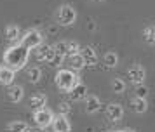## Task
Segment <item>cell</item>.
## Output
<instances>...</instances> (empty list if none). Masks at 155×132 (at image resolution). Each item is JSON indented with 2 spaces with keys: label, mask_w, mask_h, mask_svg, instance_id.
I'll return each mask as SVG.
<instances>
[{
  "label": "cell",
  "mask_w": 155,
  "mask_h": 132,
  "mask_svg": "<svg viewBox=\"0 0 155 132\" xmlns=\"http://www.w3.org/2000/svg\"><path fill=\"white\" fill-rule=\"evenodd\" d=\"M42 42H44V37L38 30H28L23 37H19V43H23V45L26 49H30V50H31V49H37Z\"/></svg>",
  "instance_id": "3"
},
{
  "label": "cell",
  "mask_w": 155,
  "mask_h": 132,
  "mask_svg": "<svg viewBox=\"0 0 155 132\" xmlns=\"http://www.w3.org/2000/svg\"><path fill=\"white\" fill-rule=\"evenodd\" d=\"M45 101H47V97L44 96V94H35V96L30 97V106L35 108V110H38V108L45 106Z\"/></svg>",
  "instance_id": "18"
},
{
  "label": "cell",
  "mask_w": 155,
  "mask_h": 132,
  "mask_svg": "<svg viewBox=\"0 0 155 132\" xmlns=\"http://www.w3.org/2000/svg\"><path fill=\"white\" fill-rule=\"evenodd\" d=\"M112 89H113V92L122 94V92L126 90V82H124V80H120V78H113V80H112Z\"/></svg>",
  "instance_id": "24"
},
{
  "label": "cell",
  "mask_w": 155,
  "mask_h": 132,
  "mask_svg": "<svg viewBox=\"0 0 155 132\" xmlns=\"http://www.w3.org/2000/svg\"><path fill=\"white\" fill-rule=\"evenodd\" d=\"M84 101H85V111H87V113H96V111L101 110V101H99V97L92 96V94H87Z\"/></svg>",
  "instance_id": "11"
},
{
  "label": "cell",
  "mask_w": 155,
  "mask_h": 132,
  "mask_svg": "<svg viewBox=\"0 0 155 132\" xmlns=\"http://www.w3.org/2000/svg\"><path fill=\"white\" fill-rule=\"evenodd\" d=\"M52 49H54V52H56L58 56L66 57V52H68V42H58V43L52 45Z\"/></svg>",
  "instance_id": "23"
},
{
  "label": "cell",
  "mask_w": 155,
  "mask_h": 132,
  "mask_svg": "<svg viewBox=\"0 0 155 132\" xmlns=\"http://www.w3.org/2000/svg\"><path fill=\"white\" fill-rule=\"evenodd\" d=\"M70 66H71V69H75V71H78V69L84 68L85 64H84V61H82L80 54H73V56H70Z\"/></svg>",
  "instance_id": "20"
},
{
  "label": "cell",
  "mask_w": 155,
  "mask_h": 132,
  "mask_svg": "<svg viewBox=\"0 0 155 132\" xmlns=\"http://www.w3.org/2000/svg\"><path fill=\"white\" fill-rule=\"evenodd\" d=\"M35 56H37V59H38L40 63H51L52 57L56 56V52H54L52 45H47V43L42 42V43L35 49Z\"/></svg>",
  "instance_id": "6"
},
{
  "label": "cell",
  "mask_w": 155,
  "mask_h": 132,
  "mask_svg": "<svg viewBox=\"0 0 155 132\" xmlns=\"http://www.w3.org/2000/svg\"><path fill=\"white\" fill-rule=\"evenodd\" d=\"M78 54H80V57H82L84 64H87V66H94V64L98 63V54H96V50H94L92 47H89V45L80 47Z\"/></svg>",
  "instance_id": "7"
},
{
  "label": "cell",
  "mask_w": 155,
  "mask_h": 132,
  "mask_svg": "<svg viewBox=\"0 0 155 132\" xmlns=\"http://www.w3.org/2000/svg\"><path fill=\"white\" fill-rule=\"evenodd\" d=\"M98 2H105V0H98Z\"/></svg>",
  "instance_id": "32"
},
{
  "label": "cell",
  "mask_w": 155,
  "mask_h": 132,
  "mask_svg": "<svg viewBox=\"0 0 155 132\" xmlns=\"http://www.w3.org/2000/svg\"><path fill=\"white\" fill-rule=\"evenodd\" d=\"M26 132H40V130H26Z\"/></svg>",
  "instance_id": "31"
},
{
  "label": "cell",
  "mask_w": 155,
  "mask_h": 132,
  "mask_svg": "<svg viewBox=\"0 0 155 132\" xmlns=\"http://www.w3.org/2000/svg\"><path fill=\"white\" fill-rule=\"evenodd\" d=\"M103 63L106 64V68H115L117 63H119V56L115 52H106L105 57H103Z\"/></svg>",
  "instance_id": "19"
},
{
  "label": "cell",
  "mask_w": 155,
  "mask_h": 132,
  "mask_svg": "<svg viewBox=\"0 0 155 132\" xmlns=\"http://www.w3.org/2000/svg\"><path fill=\"white\" fill-rule=\"evenodd\" d=\"M52 118H54L52 111L45 110V108H38V110H35V113H33V122H35L40 129H47L51 125V122H52Z\"/></svg>",
  "instance_id": "5"
},
{
  "label": "cell",
  "mask_w": 155,
  "mask_h": 132,
  "mask_svg": "<svg viewBox=\"0 0 155 132\" xmlns=\"http://www.w3.org/2000/svg\"><path fill=\"white\" fill-rule=\"evenodd\" d=\"M25 96V89H23L21 85H11V89L7 92V97L9 101H12V103H19Z\"/></svg>",
  "instance_id": "14"
},
{
  "label": "cell",
  "mask_w": 155,
  "mask_h": 132,
  "mask_svg": "<svg viewBox=\"0 0 155 132\" xmlns=\"http://www.w3.org/2000/svg\"><path fill=\"white\" fill-rule=\"evenodd\" d=\"M56 19H58V24H61V26H70L75 23L77 19V12H75V9L71 5H61L59 7V11L56 14Z\"/></svg>",
  "instance_id": "4"
},
{
  "label": "cell",
  "mask_w": 155,
  "mask_h": 132,
  "mask_svg": "<svg viewBox=\"0 0 155 132\" xmlns=\"http://www.w3.org/2000/svg\"><path fill=\"white\" fill-rule=\"evenodd\" d=\"M51 127H52L54 132H70L71 130V125H70L68 118L64 117V115H58V117L52 118Z\"/></svg>",
  "instance_id": "8"
},
{
  "label": "cell",
  "mask_w": 155,
  "mask_h": 132,
  "mask_svg": "<svg viewBox=\"0 0 155 132\" xmlns=\"http://www.w3.org/2000/svg\"><path fill=\"white\" fill-rule=\"evenodd\" d=\"M78 50H80V45H78L77 42H68V52H66V57H70L73 54H78Z\"/></svg>",
  "instance_id": "25"
},
{
  "label": "cell",
  "mask_w": 155,
  "mask_h": 132,
  "mask_svg": "<svg viewBox=\"0 0 155 132\" xmlns=\"http://www.w3.org/2000/svg\"><path fill=\"white\" fill-rule=\"evenodd\" d=\"M119 132H133V130H119Z\"/></svg>",
  "instance_id": "30"
},
{
  "label": "cell",
  "mask_w": 155,
  "mask_h": 132,
  "mask_svg": "<svg viewBox=\"0 0 155 132\" xmlns=\"http://www.w3.org/2000/svg\"><path fill=\"white\" fill-rule=\"evenodd\" d=\"M147 94H148V89L143 83L136 85V97H147Z\"/></svg>",
  "instance_id": "27"
},
{
  "label": "cell",
  "mask_w": 155,
  "mask_h": 132,
  "mask_svg": "<svg viewBox=\"0 0 155 132\" xmlns=\"http://www.w3.org/2000/svg\"><path fill=\"white\" fill-rule=\"evenodd\" d=\"M143 38L148 42V43H152L155 45V26H147L143 30Z\"/></svg>",
  "instance_id": "21"
},
{
  "label": "cell",
  "mask_w": 155,
  "mask_h": 132,
  "mask_svg": "<svg viewBox=\"0 0 155 132\" xmlns=\"http://www.w3.org/2000/svg\"><path fill=\"white\" fill-rule=\"evenodd\" d=\"M19 37H21V30H19V26H16V24H9V26L5 28V38H7L9 42H18Z\"/></svg>",
  "instance_id": "15"
},
{
  "label": "cell",
  "mask_w": 155,
  "mask_h": 132,
  "mask_svg": "<svg viewBox=\"0 0 155 132\" xmlns=\"http://www.w3.org/2000/svg\"><path fill=\"white\" fill-rule=\"evenodd\" d=\"M40 78H42V71H40V68L33 66V68L28 69V80H30L31 83H37Z\"/></svg>",
  "instance_id": "22"
},
{
  "label": "cell",
  "mask_w": 155,
  "mask_h": 132,
  "mask_svg": "<svg viewBox=\"0 0 155 132\" xmlns=\"http://www.w3.org/2000/svg\"><path fill=\"white\" fill-rule=\"evenodd\" d=\"M124 117V108L117 103H110L106 106V118L112 122H120Z\"/></svg>",
  "instance_id": "10"
},
{
  "label": "cell",
  "mask_w": 155,
  "mask_h": 132,
  "mask_svg": "<svg viewBox=\"0 0 155 132\" xmlns=\"http://www.w3.org/2000/svg\"><path fill=\"white\" fill-rule=\"evenodd\" d=\"M26 130H28V125L23 120H14L7 125V132H26Z\"/></svg>",
  "instance_id": "16"
},
{
  "label": "cell",
  "mask_w": 155,
  "mask_h": 132,
  "mask_svg": "<svg viewBox=\"0 0 155 132\" xmlns=\"http://www.w3.org/2000/svg\"><path fill=\"white\" fill-rule=\"evenodd\" d=\"M87 28H89V30L92 31V30H94L96 26H94V23H92V21H89V24H87Z\"/></svg>",
  "instance_id": "29"
},
{
  "label": "cell",
  "mask_w": 155,
  "mask_h": 132,
  "mask_svg": "<svg viewBox=\"0 0 155 132\" xmlns=\"http://www.w3.org/2000/svg\"><path fill=\"white\" fill-rule=\"evenodd\" d=\"M54 82H56V87L59 90L70 92L80 82V76L77 75L75 69H58L56 76H54Z\"/></svg>",
  "instance_id": "2"
},
{
  "label": "cell",
  "mask_w": 155,
  "mask_h": 132,
  "mask_svg": "<svg viewBox=\"0 0 155 132\" xmlns=\"http://www.w3.org/2000/svg\"><path fill=\"white\" fill-rule=\"evenodd\" d=\"M147 108H148V104H147V99L145 97H134L133 99V110L136 113H145Z\"/></svg>",
  "instance_id": "17"
},
{
  "label": "cell",
  "mask_w": 155,
  "mask_h": 132,
  "mask_svg": "<svg viewBox=\"0 0 155 132\" xmlns=\"http://www.w3.org/2000/svg\"><path fill=\"white\" fill-rule=\"evenodd\" d=\"M127 76H129V82L131 83L140 85V83L145 82L147 71H145V68H141V66H133V68H129V71H127Z\"/></svg>",
  "instance_id": "9"
},
{
  "label": "cell",
  "mask_w": 155,
  "mask_h": 132,
  "mask_svg": "<svg viewBox=\"0 0 155 132\" xmlns=\"http://www.w3.org/2000/svg\"><path fill=\"white\" fill-rule=\"evenodd\" d=\"M63 59H64L63 56H58V54H56L54 57H52V61H51L49 64H51V66H54V68H58V66H59V64L63 63Z\"/></svg>",
  "instance_id": "28"
},
{
  "label": "cell",
  "mask_w": 155,
  "mask_h": 132,
  "mask_svg": "<svg viewBox=\"0 0 155 132\" xmlns=\"http://www.w3.org/2000/svg\"><path fill=\"white\" fill-rule=\"evenodd\" d=\"M28 59H30V49H26L19 42H16L14 45H11L4 52V64L7 68L14 69V71L25 68V64L28 63Z\"/></svg>",
  "instance_id": "1"
},
{
  "label": "cell",
  "mask_w": 155,
  "mask_h": 132,
  "mask_svg": "<svg viewBox=\"0 0 155 132\" xmlns=\"http://www.w3.org/2000/svg\"><path fill=\"white\" fill-rule=\"evenodd\" d=\"M14 75H16L14 69L7 68V66H4V68L0 66V83H2V85H12Z\"/></svg>",
  "instance_id": "13"
},
{
  "label": "cell",
  "mask_w": 155,
  "mask_h": 132,
  "mask_svg": "<svg viewBox=\"0 0 155 132\" xmlns=\"http://www.w3.org/2000/svg\"><path fill=\"white\" fill-rule=\"evenodd\" d=\"M71 94V101H84L85 96H87V87H85L82 82H78L73 89L70 90Z\"/></svg>",
  "instance_id": "12"
},
{
  "label": "cell",
  "mask_w": 155,
  "mask_h": 132,
  "mask_svg": "<svg viewBox=\"0 0 155 132\" xmlns=\"http://www.w3.org/2000/svg\"><path fill=\"white\" fill-rule=\"evenodd\" d=\"M58 111H59V115H68L71 111V106H70V103L68 101H63V103H59V106H58Z\"/></svg>",
  "instance_id": "26"
}]
</instances>
